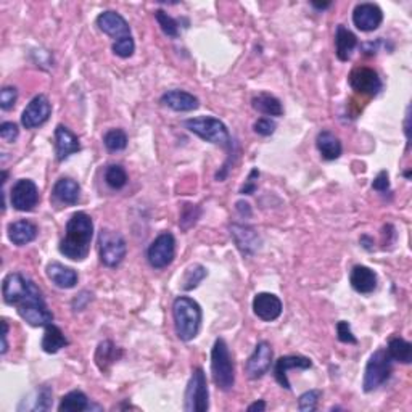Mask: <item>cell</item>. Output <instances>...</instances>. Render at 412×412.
Returning <instances> with one entry per match:
<instances>
[{
	"mask_svg": "<svg viewBox=\"0 0 412 412\" xmlns=\"http://www.w3.org/2000/svg\"><path fill=\"white\" fill-rule=\"evenodd\" d=\"M93 221L84 211H77L66 222L65 237L60 242V253L73 261H84L91 252Z\"/></svg>",
	"mask_w": 412,
	"mask_h": 412,
	"instance_id": "6da1fadb",
	"label": "cell"
},
{
	"mask_svg": "<svg viewBox=\"0 0 412 412\" xmlns=\"http://www.w3.org/2000/svg\"><path fill=\"white\" fill-rule=\"evenodd\" d=\"M176 335L182 342H190L198 335L201 327V307L189 296H177L173 303Z\"/></svg>",
	"mask_w": 412,
	"mask_h": 412,
	"instance_id": "7a4b0ae2",
	"label": "cell"
},
{
	"mask_svg": "<svg viewBox=\"0 0 412 412\" xmlns=\"http://www.w3.org/2000/svg\"><path fill=\"white\" fill-rule=\"evenodd\" d=\"M15 306H17L18 314L22 316V319L28 322L29 326L47 327L54 322V314H52L49 306H47L39 287L33 280H29L28 289L20 296V300Z\"/></svg>",
	"mask_w": 412,
	"mask_h": 412,
	"instance_id": "3957f363",
	"label": "cell"
},
{
	"mask_svg": "<svg viewBox=\"0 0 412 412\" xmlns=\"http://www.w3.org/2000/svg\"><path fill=\"white\" fill-rule=\"evenodd\" d=\"M211 374L213 382L222 391L232 390L236 383V369L229 351V346L224 338H218L211 349Z\"/></svg>",
	"mask_w": 412,
	"mask_h": 412,
	"instance_id": "277c9868",
	"label": "cell"
},
{
	"mask_svg": "<svg viewBox=\"0 0 412 412\" xmlns=\"http://www.w3.org/2000/svg\"><path fill=\"white\" fill-rule=\"evenodd\" d=\"M185 128L192 134L205 140V142L219 145V147L231 150L232 139L229 134V129L222 121L213 116H200V118H190L184 123Z\"/></svg>",
	"mask_w": 412,
	"mask_h": 412,
	"instance_id": "5b68a950",
	"label": "cell"
},
{
	"mask_svg": "<svg viewBox=\"0 0 412 412\" xmlns=\"http://www.w3.org/2000/svg\"><path fill=\"white\" fill-rule=\"evenodd\" d=\"M128 253L126 240L121 234L112 229H102L98 234V257L107 268H116Z\"/></svg>",
	"mask_w": 412,
	"mask_h": 412,
	"instance_id": "8992f818",
	"label": "cell"
},
{
	"mask_svg": "<svg viewBox=\"0 0 412 412\" xmlns=\"http://www.w3.org/2000/svg\"><path fill=\"white\" fill-rule=\"evenodd\" d=\"M393 372V361L388 356L387 349H379L369 358L366 370H364L363 388L366 393L377 390L387 382Z\"/></svg>",
	"mask_w": 412,
	"mask_h": 412,
	"instance_id": "52a82bcc",
	"label": "cell"
},
{
	"mask_svg": "<svg viewBox=\"0 0 412 412\" xmlns=\"http://www.w3.org/2000/svg\"><path fill=\"white\" fill-rule=\"evenodd\" d=\"M208 408H210V391H208L206 375L201 367H195L185 388L184 409L187 412H206Z\"/></svg>",
	"mask_w": 412,
	"mask_h": 412,
	"instance_id": "ba28073f",
	"label": "cell"
},
{
	"mask_svg": "<svg viewBox=\"0 0 412 412\" xmlns=\"http://www.w3.org/2000/svg\"><path fill=\"white\" fill-rule=\"evenodd\" d=\"M176 258V238L171 232L156 237L147 250V259L153 269H165Z\"/></svg>",
	"mask_w": 412,
	"mask_h": 412,
	"instance_id": "9c48e42d",
	"label": "cell"
},
{
	"mask_svg": "<svg viewBox=\"0 0 412 412\" xmlns=\"http://www.w3.org/2000/svg\"><path fill=\"white\" fill-rule=\"evenodd\" d=\"M348 82L353 91L367 97H377L380 91L383 89V82L380 79L379 73L367 66L354 68V70L349 73Z\"/></svg>",
	"mask_w": 412,
	"mask_h": 412,
	"instance_id": "30bf717a",
	"label": "cell"
},
{
	"mask_svg": "<svg viewBox=\"0 0 412 412\" xmlns=\"http://www.w3.org/2000/svg\"><path fill=\"white\" fill-rule=\"evenodd\" d=\"M10 201L17 211H31L39 203V189L31 179L15 182L10 194Z\"/></svg>",
	"mask_w": 412,
	"mask_h": 412,
	"instance_id": "8fae6325",
	"label": "cell"
},
{
	"mask_svg": "<svg viewBox=\"0 0 412 412\" xmlns=\"http://www.w3.org/2000/svg\"><path fill=\"white\" fill-rule=\"evenodd\" d=\"M274 351L273 346L268 342H259L252 356L248 358L247 364H245V372L252 380H258L264 377L269 372L270 364H273Z\"/></svg>",
	"mask_w": 412,
	"mask_h": 412,
	"instance_id": "7c38bea8",
	"label": "cell"
},
{
	"mask_svg": "<svg viewBox=\"0 0 412 412\" xmlns=\"http://www.w3.org/2000/svg\"><path fill=\"white\" fill-rule=\"evenodd\" d=\"M52 114V105L49 98L45 96H36L33 100L28 103L22 114V124L26 129H36L47 123V119Z\"/></svg>",
	"mask_w": 412,
	"mask_h": 412,
	"instance_id": "4fadbf2b",
	"label": "cell"
},
{
	"mask_svg": "<svg viewBox=\"0 0 412 412\" xmlns=\"http://www.w3.org/2000/svg\"><path fill=\"white\" fill-rule=\"evenodd\" d=\"M383 22V12L377 3H359L353 12V23L359 31L370 33L375 31Z\"/></svg>",
	"mask_w": 412,
	"mask_h": 412,
	"instance_id": "5bb4252c",
	"label": "cell"
},
{
	"mask_svg": "<svg viewBox=\"0 0 412 412\" xmlns=\"http://www.w3.org/2000/svg\"><path fill=\"white\" fill-rule=\"evenodd\" d=\"M312 361L306 356H300V354H290V356H282L277 359L274 367V377L277 380V383L285 390H291L289 382V370L291 369H311Z\"/></svg>",
	"mask_w": 412,
	"mask_h": 412,
	"instance_id": "9a60e30c",
	"label": "cell"
},
{
	"mask_svg": "<svg viewBox=\"0 0 412 412\" xmlns=\"http://www.w3.org/2000/svg\"><path fill=\"white\" fill-rule=\"evenodd\" d=\"M282 301H280L279 296L274 293H258L253 298V312L258 319L264 322H273L279 319L280 314H282Z\"/></svg>",
	"mask_w": 412,
	"mask_h": 412,
	"instance_id": "2e32d148",
	"label": "cell"
},
{
	"mask_svg": "<svg viewBox=\"0 0 412 412\" xmlns=\"http://www.w3.org/2000/svg\"><path fill=\"white\" fill-rule=\"evenodd\" d=\"M97 26L98 29L103 31V33L114 40L129 38L130 36L129 23L118 12H113V10H107V12H102L98 15Z\"/></svg>",
	"mask_w": 412,
	"mask_h": 412,
	"instance_id": "e0dca14e",
	"label": "cell"
},
{
	"mask_svg": "<svg viewBox=\"0 0 412 412\" xmlns=\"http://www.w3.org/2000/svg\"><path fill=\"white\" fill-rule=\"evenodd\" d=\"M231 237L236 242L237 248L247 257H252L261 247V237L253 227L245 226V224H232Z\"/></svg>",
	"mask_w": 412,
	"mask_h": 412,
	"instance_id": "ac0fdd59",
	"label": "cell"
},
{
	"mask_svg": "<svg viewBox=\"0 0 412 412\" xmlns=\"http://www.w3.org/2000/svg\"><path fill=\"white\" fill-rule=\"evenodd\" d=\"M81 152L79 139L71 132L63 124L55 128V153L56 160L65 161L68 156Z\"/></svg>",
	"mask_w": 412,
	"mask_h": 412,
	"instance_id": "d6986e66",
	"label": "cell"
},
{
	"mask_svg": "<svg viewBox=\"0 0 412 412\" xmlns=\"http://www.w3.org/2000/svg\"><path fill=\"white\" fill-rule=\"evenodd\" d=\"M160 102L163 103L165 107H168L174 112H194L198 107H200V102L194 96V93L179 91V89H174V91H168L161 96Z\"/></svg>",
	"mask_w": 412,
	"mask_h": 412,
	"instance_id": "ffe728a7",
	"label": "cell"
},
{
	"mask_svg": "<svg viewBox=\"0 0 412 412\" xmlns=\"http://www.w3.org/2000/svg\"><path fill=\"white\" fill-rule=\"evenodd\" d=\"M349 284H351L353 290L358 291V293L369 295L377 289V274L367 268V266L358 264L349 273Z\"/></svg>",
	"mask_w": 412,
	"mask_h": 412,
	"instance_id": "44dd1931",
	"label": "cell"
},
{
	"mask_svg": "<svg viewBox=\"0 0 412 412\" xmlns=\"http://www.w3.org/2000/svg\"><path fill=\"white\" fill-rule=\"evenodd\" d=\"M45 274L47 277L52 280V284L59 287V289L70 290V289H75L77 284L76 270L68 268V266L61 263H56V261H52V263L47 264Z\"/></svg>",
	"mask_w": 412,
	"mask_h": 412,
	"instance_id": "7402d4cb",
	"label": "cell"
},
{
	"mask_svg": "<svg viewBox=\"0 0 412 412\" xmlns=\"http://www.w3.org/2000/svg\"><path fill=\"white\" fill-rule=\"evenodd\" d=\"M7 232L10 242L17 247H24V245L34 242L38 237V226L28 219H20V221L8 224Z\"/></svg>",
	"mask_w": 412,
	"mask_h": 412,
	"instance_id": "603a6c76",
	"label": "cell"
},
{
	"mask_svg": "<svg viewBox=\"0 0 412 412\" xmlns=\"http://www.w3.org/2000/svg\"><path fill=\"white\" fill-rule=\"evenodd\" d=\"M316 147L319 150L322 158L327 161L338 160L343 152L340 139L335 134H332L330 130H322V132L317 134Z\"/></svg>",
	"mask_w": 412,
	"mask_h": 412,
	"instance_id": "cb8c5ba5",
	"label": "cell"
},
{
	"mask_svg": "<svg viewBox=\"0 0 412 412\" xmlns=\"http://www.w3.org/2000/svg\"><path fill=\"white\" fill-rule=\"evenodd\" d=\"M358 47V38L343 24L337 26L335 31V54L340 61H348Z\"/></svg>",
	"mask_w": 412,
	"mask_h": 412,
	"instance_id": "d4e9b609",
	"label": "cell"
},
{
	"mask_svg": "<svg viewBox=\"0 0 412 412\" xmlns=\"http://www.w3.org/2000/svg\"><path fill=\"white\" fill-rule=\"evenodd\" d=\"M52 194L63 205H76L77 200H79L81 187L71 177H61V179L55 182Z\"/></svg>",
	"mask_w": 412,
	"mask_h": 412,
	"instance_id": "484cf974",
	"label": "cell"
},
{
	"mask_svg": "<svg viewBox=\"0 0 412 412\" xmlns=\"http://www.w3.org/2000/svg\"><path fill=\"white\" fill-rule=\"evenodd\" d=\"M252 107L257 109L258 113L266 114V116H282L284 114V107L279 98L266 92H261L258 96L253 97Z\"/></svg>",
	"mask_w": 412,
	"mask_h": 412,
	"instance_id": "4316f807",
	"label": "cell"
},
{
	"mask_svg": "<svg viewBox=\"0 0 412 412\" xmlns=\"http://www.w3.org/2000/svg\"><path fill=\"white\" fill-rule=\"evenodd\" d=\"M68 338L65 337V333L61 332L60 327H56L54 324H49L45 327V332H44V337H43V343H40V346L45 353L49 354H55L59 353L61 348L68 346Z\"/></svg>",
	"mask_w": 412,
	"mask_h": 412,
	"instance_id": "83f0119b",
	"label": "cell"
},
{
	"mask_svg": "<svg viewBox=\"0 0 412 412\" xmlns=\"http://www.w3.org/2000/svg\"><path fill=\"white\" fill-rule=\"evenodd\" d=\"M388 356L391 361L401 363V364H411L412 363V345L401 337H395L388 342L387 348Z\"/></svg>",
	"mask_w": 412,
	"mask_h": 412,
	"instance_id": "f1b7e54d",
	"label": "cell"
},
{
	"mask_svg": "<svg viewBox=\"0 0 412 412\" xmlns=\"http://www.w3.org/2000/svg\"><path fill=\"white\" fill-rule=\"evenodd\" d=\"M89 408H91V403H89L87 395L82 393L81 390L70 391L61 398L59 404L60 412H82L89 411Z\"/></svg>",
	"mask_w": 412,
	"mask_h": 412,
	"instance_id": "f546056e",
	"label": "cell"
},
{
	"mask_svg": "<svg viewBox=\"0 0 412 412\" xmlns=\"http://www.w3.org/2000/svg\"><path fill=\"white\" fill-rule=\"evenodd\" d=\"M52 390L50 387H40L34 391V399H23L18 411H49L52 408Z\"/></svg>",
	"mask_w": 412,
	"mask_h": 412,
	"instance_id": "4dcf8cb0",
	"label": "cell"
},
{
	"mask_svg": "<svg viewBox=\"0 0 412 412\" xmlns=\"http://www.w3.org/2000/svg\"><path fill=\"white\" fill-rule=\"evenodd\" d=\"M206 275H208L206 269L203 268L201 264H192L185 269L184 275H182L181 287L184 290H194V289H197L198 285H200V282L206 277Z\"/></svg>",
	"mask_w": 412,
	"mask_h": 412,
	"instance_id": "1f68e13d",
	"label": "cell"
},
{
	"mask_svg": "<svg viewBox=\"0 0 412 412\" xmlns=\"http://www.w3.org/2000/svg\"><path fill=\"white\" fill-rule=\"evenodd\" d=\"M105 182L113 190H121L128 184V173L121 165H109L105 169Z\"/></svg>",
	"mask_w": 412,
	"mask_h": 412,
	"instance_id": "d6a6232c",
	"label": "cell"
},
{
	"mask_svg": "<svg viewBox=\"0 0 412 412\" xmlns=\"http://www.w3.org/2000/svg\"><path fill=\"white\" fill-rule=\"evenodd\" d=\"M103 144L109 152H123L128 147V134L123 129H109L103 135Z\"/></svg>",
	"mask_w": 412,
	"mask_h": 412,
	"instance_id": "836d02e7",
	"label": "cell"
},
{
	"mask_svg": "<svg viewBox=\"0 0 412 412\" xmlns=\"http://www.w3.org/2000/svg\"><path fill=\"white\" fill-rule=\"evenodd\" d=\"M116 346L113 345L112 342H102L97 348V354H96V363L97 366L100 367V370H107L108 366L112 363H114L118 359L116 356Z\"/></svg>",
	"mask_w": 412,
	"mask_h": 412,
	"instance_id": "e575fe53",
	"label": "cell"
},
{
	"mask_svg": "<svg viewBox=\"0 0 412 412\" xmlns=\"http://www.w3.org/2000/svg\"><path fill=\"white\" fill-rule=\"evenodd\" d=\"M155 18L158 22L160 28L163 33L168 36V38L176 39L179 36V24H177L176 20L165 12V10H156Z\"/></svg>",
	"mask_w": 412,
	"mask_h": 412,
	"instance_id": "d590c367",
	"label": "cell"
},
{
	"mask_svg": "<svg viewBox=\"0 0 412 412\" xmlns=\"http://www.w3.org/2000/svg\"><path fill=\"white\" fill-rule=\"evenodd\" d=\"M322 398L321 390H310L303 393L298 398V409L301 412H314L319 404V399Z\"/></svg>",
	"mask_w": 412,
	"mask_h": 412,
	"instance_id": "8d00e7d4",
	"label": "cell"
},
{
	"mask_svg": "<svg viewBox=\"0 0 412 412\" xmlns=\"http://www.w3.org/2000/svg\"><path fill=\"white\" fill-rule=\"evenodd\" d=\"M201 215V210L195 205H184L181 213V219H179V226L187 231L190 229L194 224L198 221V218Z\"/></svg>",
	"mask_w": 412,
	"mask_h": 412,
	"instance_id": "74e56055",
	"label": "cell"
},
{
	"mask_svg": "<svg viewBox=\"0 0 412 412\" xmlns=\"http://www.w3.org/2000/svg\"><path fill=\"white\" fill-rule=\"evenodd\" d=\"M112 50L114 52V55L121 56V59H129V56H132L134 52H135V43H134L132 36H129V38H124V39H119V40H114L113 45H112Z\"/></svg>",
	"mask_w": 412,
	"mask_h": 412,
	"instance_id": "f35d334b",
	"label": "cell"
},
{
	"mask_svg": "<svg viewBox=\"0 0 412 412\" xmlns=\"http://www.w3.org/2000/svg\"><path fill=\"white\" fill-rule=\"evenodd\" d=\"M17 100H18L17 87L7 86L0 91V108H2L3 112L12 109L15 107V103H17Z\"/></svg>",
	"mask_w": 412,
	"mask_h": 412,
	"instance_id": "ab89813d",
	"label": "cell"
},
{
	"mask_svg": "<svg viewBox=\"0 0 412 412\" xmlns=\"http://www.w3.org/2000/svg\"><path fill=\"white\" fill-rule=\"evenodd\" d=\"M275 129H277V124L270 118H259L253 124V130L261 137H269L275 132Z\"/></svg>",
	"mask_w": 412,
	"mask_h": 412,
	"instance_id": "60d3db41",
	"label": "cell"
},
{
	"mask_svg": "<svg viewBox=\"0 0 412 412\" xmlns=\"http://www.w3.org/2000/svg\"><path fill=\"white\" fill-rule=\"evenodd\" d=\"M337 337L338 340L342 343H346V345H356L358 343V338L353 335L351 327H349L346 321H340L337 324Z\"/></svg>",
	"mask_w": 412,
	"mask_h": 412,
	"instance_id": "b9f144b4",
	"label": "cell"
},
{
	"mask_svg": "<svg viewBox=\"0 0 412 412\" xmlns=\"http://www.w3.org/2000/svg\"><path fill=\"white\" fill-rule=\"evenodd\" d=\"M18 135H20V129L15 123L7 121L0 124V137H2V140H5V142L8 144L17 142Z\"/></svg>",
	"mask_w": 412,
	"mask_h": 412,
	"instance_id": "7bdbcfd3",
	"label": "cell"
},
{
	"mask_svg": "<svg viewBox=\"0 0 412 412\" xmlns=\"http://www.w3.org/2000/svg\"><path fill=\"white\" fill-rule=\"evenodd\" d=\"M259 177V171L258 169H252V173H250L247 182H245V185L240 189V194L242 195H253L254 192H257V179Z\"/></svg>",
	"mask_w": 412,
	"mask_h": 412,
	"instance_id": "ee69618b",
	"label": "cell"
},
{
	"mask_svg": "<svg viewBox=\"0 0 412 412\" xmlns=\"http://www.w3.org/2000/svg\"><path fill=\"white\" fill-rule=\"evenodd\" d=\"M372 189L377 192H382V194L390 190V177L387 171H380L372 182Z\"/></svg>",
	"mask_w": 412,
	"mask_h": 412,
	"instance_id": "f6af8a7d",
	"label": "cell"
},
{
	"mask_svg": "<svg viewBox=\"0 0 412 412\" xmlns=\"http://www.w3.org/2000/svg\"><path fill=\"white\" fill-rule=\"evenodd\" d=\"M236 208H237V211L240 213V216H247V218L252 216V208H250L247 201H237Z\"/></svg>",
	"mask_w": 412,
	"mask_h": 412,
	"instance_id": "bcb514c9",
	"label": "cell"
},
{
	"mask_svg": "<svg viewBox=\"0 0 412 412\" xmlns=\"http://www.w3.org/2000/svg\"><path fill=\"white\" fill-rule=\"evenodd\" d=\"M2 327H3V332H2V354L7 353L8 349V343H7V335H8V324L5 321H2Z\"/></svg>",
	"mask_w": 412,
	"mask_h": 412,
	"instance_id": "7dc6e473",
	"label": "cell"
},
{
	"mask_svg": "<svg viewBox=\"0 0 412 412\" xmlns=\"http://www.w3.org/2000/svg\"><path fill=\"white\" fill-rule=\"evenodd\" d=\"M248 411L253 412V411H266V401L259 399V401H254L253 404L248 406Z\"/></svg>",
	"mask_w": 412,
	"mask_h": 412,
	"instance_id": "c3c4849f",
	"label": "cell"
},
{
	"mask_svg": "<svg viewBox=\"0 0 412 412\" xmlns=\"http://www.w3.org/2000/svg\"><path fill=\"white\" fill-rule=\"evenodd\" d=\"M330 2H327V3H316V2H312V7L314 8H317V10H326V8H328L330 7Z\"/></svg>",
	"mask_w": 412,
	"mask_h": 412,
	"instance_id": "681fc988",
	"label": "cell"
},
{
	"mask_svg": "<svg viewBox=\"0 0 412 412\" xmlns=\"http://www.w3.org/2000/svg\"><path fill=\"white\" fill-rule=\"evenodd\" d=\"M404 177H406V179H409V177H411V173H409V171H406V173H404Z\"/></svg>",
	"mask_w": 412,
	"mask_h": 412,
	"instance_id": "f907efd6",
	"label": "cell"
}]
</instances>
